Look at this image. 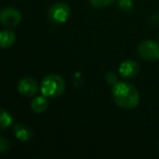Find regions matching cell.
Listing matches in <instances>:
<instances>
[{"label":"cell","mask_w":159,"mask_h":159,"mask_svg":"<svg viewBox=\"0 0 159 159\" xmlns=\"http://www.w3.org/2000/svg\"><path fill=\"white\" fill-rule=\"evenodd\" d=\"M112 97L116 104L124 109H133L139 102V91L128 82H118L113 85Z\"/></svg>","instance_id":"cell-1"},{"label":"cell","mask_w":159,"mask_h":159,"mask_svg":"<svg viewBox=\"0 0 159 159\" xmlns=\"http://www.w3.org/2000/svg\"><path fill=\"white\" fill-rule=\"evenodd\" d=\"M66 89L64 80L58 74H49L42 81L40 92L44 96L49 98H57L63 94Z\"/></svg>","instance_id":"cell-2"},{"label":"cell","mask_w":159,"mask_h":159,"mask_svg":"<svg viewBox=\"0 0 159 159\" xmlns=\"http://www.w3.org/2000/svg\"><path fill=\"white\" fill-rule=\"evenodd\" d=\"M139 56L144 60L154 62L159 60V45L154 40H144L139 45L137 48Z\"/></svg>","instance_id":"cell-3"},{"label":"cell","mask_w":159,"mask_h":159,"mask_svg":"<svg viewBox=\"0 0 159 159\" xmlns=\"http://www.w3.org/2000/svg\"><path fill=\"white\" fill-rule=\"evenodd\" d=\"M21 20H22V16L20 11L14 8H5L0 13V22L8 29L18 26L21 23Z\"/></svg>","instance_id":"cell-4"},{"label":"cell","mask_w":159,"mask_h":159,"mask_svg":"<svg viewBox=\"0 0 159 159\" xmlns=\"http://www.w3.org/2000/svg\"><path fill=\"white\" fill-rule=\"evenodd\" d=\"M71 14V9L66 2H57L49 9V18L56 23H64Z\"/></svg>","instance_id":"cell-5"},{"label":"cell","mask_w":159,"mask_h":159,"mask_svg":"<svg viewBox=\"0 0 159 159\" xmlns=\"http://www.w3.org/2000/svg\"><path fill=\"white\" fill-rule=\"evenodd\" d=\"M18 89L22 95L32 97L38 92V85L33 77H23L19 82Z\"/></svg>","instance_id":"cell-6"},{"label":"cell","mask_w":159,"mask_h":159,"mask_svg":"<svg viewBox=\"0 0 159 159\" xmlns=\"http://www.w3.org/2000/svg\"><path fill=\"white\" fill-rule=\"evenodd\" d=\"M119 72L125 79H132L139 72V66L134 60H125L120 64Z\"/></svg>","instance_id":"cell-7"},{"label":"cell","mask_w":159,"mask_h":159,"mask_svg":"<svg viewBox=\"0 0 159 159\" xmlns=\"http://www.w3.org/2000/svg\"><path fill=\"white\" fill-rule=\"evenodd\" d=\"M14 136L21 142H27L33 137V130L24 123H16L13 126Z\"/></svg>","instance_id":"cell-8"},{"label":"cell","mask_w":159,"mask_h":159,"mask_svg":"<svg viewBox=\"0 0 159 159\" xmlns=\"http://www.w3.org/2000/svg\"><path fill=\"white\" fill-rule=\"evenodd\" d=\"M48 100H47L46 96H37L35 97L31 102V108L34 112L36 113H42L48 108Z\"/></svg>","instance_id":"cell-9"},{"label":"cell","mask_w":159,"mask_h":159,"mask_svg":"<svg viewBox=\"0 0 159 159\" xmlns=\"http://www.w3.org/2000/svg\"><path fill=\"white\" fill-rule=\"evenodd\" d=\"M16 42V34L10 30H3L0 33V43H1V48L6 49L11 47Z\"/></svg>","instance_id":"cell-10"},{"label":"cell","mask_w":159,"mask_h":159,"mask_svg":"<svg viewBox=\"0 0 159 159\" xmlns=\"http://www.w3.org/2000/svg\"><path fill=\"white\" fill-rule=\"evenodd\" d=\"M0 119H1V130H5L6 128H8L12 123L11 115L5 108L1 109V117H0Z\"/></svg>","instance_id":"cell-11"},{"label":"cell","mask_w":159,"mask_h":159,"mask_svg":"<svg viewBox=\"0 0 159 159\" xmlns=\"http://www.w3.org/2000/svg\"><path fill=\"white\" fill-rule=\"evenodd\" d=\"M89 2L95 8H105L110 6L113 2V0H89Z\"/></svg>","instance_id":"cell-12"},{"label":"cell","mask_w":159,"mask_h":159,"mask_svg":"<svg viewBox=\"0 0 159 159\" xmlns=\"http://www.w3.org/2000/svg\"><path fill=\"white\" fill-rule=\"evenodd\" d=\"M118 7H119L121 10H123V11L128 12V11H130V10H132L133 1L132 0H119Z\"/></svg>","instance_id":"cell-13"},{"label":"cell","mask_w":159,"mask_h":159,"mask_svg":"<svg viewBox=\"0 0 159 159\" xmlns=\"http://www.w3.org/2000/svg\"><path fill=\"white\" fill-rule=\"evenodd\" d=\"M106 80H107V82H108L110 85H112V86L119 82V81H118L117 75H116L113 72H108V73H107V74H106Z\"/></svg>","instance_id":"cell-14"},{"label":"cell","mask_w":159,"mask_h":159,"mask_svg":"<svg viewBox=\"0 0 159 159\" xmlns=\"http://www.w3.org/2000/svg\"><path fill=\"white\" fill-rule=\"evenodd\" d=\"M9 147H10V144L8 142V139H5V137H1L0 139V149H1V152L5 154L7 150H9Z\"/></svg>","instance_id":"cell-15"},{"label":"cell","mask_w":159,"mask_h":159,"mask_svg":"<svg viewBox=\"0 0 159 159\" xmlns=\"http://www.w3.org/2000/svg\"><path fill=\"white\" fill-rule=\"evenodd\" d=\"M158 152H159V143H158Z\"/></svg>","instance_id":"cell-16"}]
</instances>
